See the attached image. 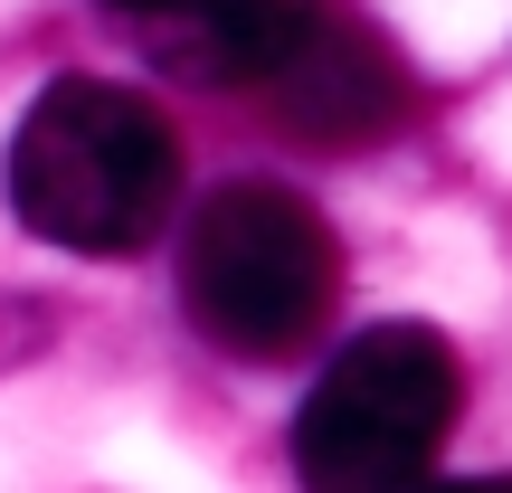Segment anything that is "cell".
<instances>
[{
	"instance_id": "277c9868",
	"label": "cell",
	"mask_w": 512,
	"mask_h": 493,
	"mask_svg": "<svg viewBox=\"0 0 512 493\" xmlns=\"http://www.w3.org/2000/svg\"><path fill=\"white\" fill-rule=\"evenodd\" d=\"M256 95H266V114L285 133H304L313 152H370V143H389V133L418 114V86H408L399 48L351 29V19H323V10H313L304 38L256 76Z\"/></svg>"
},
{
	"instance_id": "52a82bcc",
	"label": "cell",
	"mask_w": 512,
	"mask_h": 493,
	"mask_svg": "<svg viewBox=\"0 0 512 493\" xmlns=\"http://www.w3.org/2000/svg\"><path fill=\"white\" fill-rule=\"evenodd\" d=\"M105 10H143V19H162V10H171V0H105Z\"/></svg>"
},
{
	"instance_id": "5b68a950",
	"label": "cell",
	"mask_w": 512,
	"mask_h": 493,
	"mask_svg": "<svg viewBox=\"0 0 512 493\" xmlns=\"http://www.w3.org/2000/svg\"><path fill=\"white\" fill-rule=\"evenodd\" d=\"M304 19H313V0H171L162 10V48L181 57V76L256 86V76L304 38Z\"/></svg>"
},
{
	"instance_id": "8992f818",
	"label": "cell",
	"mask_w": 512,
	"mask_h": 493,
	"mask_svg": "<svg viewBox=\"0 0 512 493\" xmlns=\"http://www.w3.org/2000/svg\"><path fill=\"white\" fill-rule=\"evenodd\" d=\"M57 342V313H38V304H19V294H0V370H19L29 351H48Z\"/></svg>"
},
{
	"instance_id": "7a4b0ae2",
	"label": "cell",
	"mask_w": 512,
	"mask_h": 493,
	"mask_svg": "<svg viewBox=\"0 0 512 493\" xmlns=\"http://www.w3.org/2000/svg\"><path fill=\"white\" fill-rule=\"evenodd\" d=\"M342 294V247L323 209L285 181H219L181 228V313L238 361H285L323 332Z\"/></svg>"
},
{
	"instance_id": "3957f363",
	"label": "cell",
	"mask_w": 512,
	"mask_h": 493,
	"mask_svg": "<svg viewBox=\"0 0 512 493\" xmlns=\"http://www.w3.org/2000/svg\"><path fill=\"white\" fill-rule=\"evenodd\" d=\"M465 408L456 342L427 323H370L294 408V475L323 493H399L446 456Z\"/></svg>"
},
{
	"instance_id": "6da1fadb",
	"label": "cell",
	"mask_w": 512,
	"mask_h": 493,
	"mask_svg": "<svg viewBox=\"0 0 512 493\" xmlns=\"http://www.w3.org/2000/svg\"><path fill=\"white\" fill-rule=\"evenodd\" d=\"M10 209L67 256H133L181 209V143L133 86L57 76L10 133Z\"/></svg>"
}]
</instances>
